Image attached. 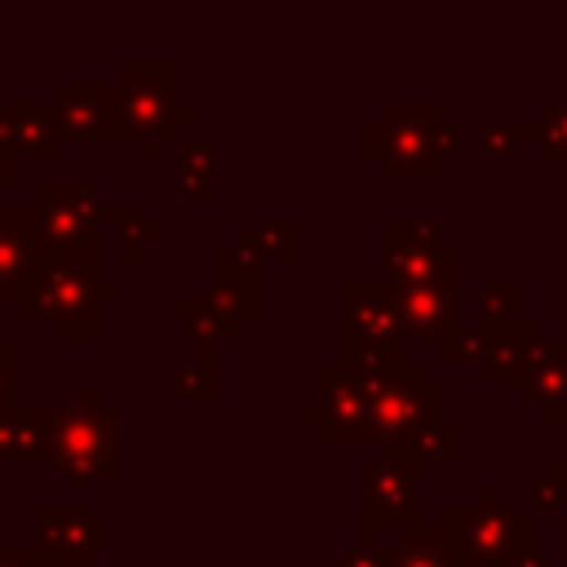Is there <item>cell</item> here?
I'll return each instance as SVG.
<instances>
[{
  "label": "cell",
  "instance_id": "obj_40",
  "mask_svg": "<svg viewBox=\"0 0 567 567\" xmlns=\"http://www.w3.org/2000/svg\"><path fill=\"white\" fill-rule=\"evenodd\" d=\"M558 235H563V239H567V199H563V204H558Z\"/></svg>",
  "mask_w": 567,
  "mask_h": 567
},
{
  "label": "cell",
  "instance_id": "obj_9",
  "mask_svg": "<svg viewBox=\"0 0 567 567\" xmlns=\"http://www.w3.org/2000/svg\"><path fill=\"white\" fill-rule=\"evenodd\" d=\"M297 412L319 425L323 443H377L368 381L341 354L319 363V399H306Z\"/></svg>",
  "mask_w": 567,
  "mask_h": 567
},
{
  "label": "cell",
  "instance_id": "obj_35",
  "mask_svg": "<svg viewBox=\"0 0 567 567\" xmlns=\"http://www.w3.org/2000/svg\"><path fill=\"white\" fill-rule=\"evenodd\" d=\"M40 549L22 540H0V567H40Z\"/></svg>",
  "mask_w": 567,
  "mask_h": 567
},
{
  "label": "cell",
  "instance_id": "obj_34",
  "mask_svg": "<svg viewBox=\"0 0 567 567\" xmlns=\"http://www.w3.org/2000/svg\"><path fill=\"white\" fill-rule=\"evenodd\" d=\"M177 190H182L186 199H199V204H217V195H221V182H217V177H195V173H182V177H177Z\"/></svg>",
  "mask_w": 567,
  "mask_h": 567
},
{
  "label": "cell",
  "instance_id": "obj_1",
  "mask_svg": "<svg viewBox=\"0 0 567 567\" xmlns=\"http://www.w3.org/2000/svg\"><path fill=\"white\" fill-rule=\"evenodd\" d=\"M439 527L456 549L461 567H545V527L523 518L518 496L501 483H483L474 501H447Z\"/></svg>",
  "mask_w": 567,
  "mask_h": 567
},
{
  "label": "cell",
  "instance_id": "obj_7",
  "mask_svg": "<svg viewBox=\"0 0 567 567\" xmlns=\"http://www.w3.org/2000/svg\"><path fill=\"white\" fill-rule=\"evenodd\" d=\"M341 306H346V319H341V359L368 377V372H381L390 363L403 359V319H399V306H394V292L390 284H372V279H346L341 284Z\"/></svg>",
  "mask_w": 567,
  "mask_h": 567
},
{
  "label": "cell",
  "instance_id": "obj_24",
  "mask_svg": "<svg viewBox=\"0 0 567 567\" xmlns=\"http://www.w3.org/2000/svg\"><path fill=\"white\" fill-rule=\"evenodd\" d=\"M478 310H483V323L487 328H514V323H523V284L518 279L487 284L478 292Z\"/></svg>",
  "mask_w": 567,
  "mask_h": 567
},
{
  "label": "cell",
  "instance_id": "obj_4",
  "mask_svg": "<svg viewBox=\"0 0 567 567\" xmlns=\"http://www.w3.org/2000/svg\"><path fill=\"white\" fill-rule=\"evenodd\" d=\"M439 120V102H381L377 115L359 124V155L377 164L385 182H434L447 164L434 146Z\"/></svg>",
  "mask_w": 567,
  "mask_h": 567
},
{
  "label": "cell",
  "instance_id": "obj_14",
  "mask_svg": "<svg viewBox=\"0 0 567 567\" xmlns=\"http://www.w3.org/2000/svg\"><path fill=\"white\" fill-rule=\"evenodd\" d=\"M53 115L62 137L75 142H106L120 137V111H115V84L102 80H62L53 97Z\"/></svg>",
  "mask_w": 567,
  "mask_h": 567
},
{
  "label": "cell",
  "instance_id": "obj_36",
  "mask_svg": "<svg viewBox=\"0 0 567 567\" xmlns=\"http://www.w3.org/2000/svg\"><path fill=\"white\" fill-rule=\"evenodd\" d=\"M142 213V204L137 199H128V195H120V199H106L102 204V221H111V226H124L128 217H137Z\"/></svg>",
  "mask_w": 567,
  "mask_h": 567
},
{
  "label": "cell",
  "instance_id": "obj_25",
  "mask_svg": "<svg viewBox=\"0 0 567 567\" xmlns=\"http://www.w3.org/2000/svg\"><path fill=\"white\" fill-rule=\"evenodd\" d=\"M221 372H217V350H195L182 368H177V390L186 399H199V403H213L221 390Z\"/></svg>",
  "mask_w": 567,
  "mask_h": 567
},
{
  "label": "cell",
  "instance_id": "obj_8",
  "mask_svg": "<svg viewBox=\"0 0 567 567\" xmlns=\"http://www.w3.org/2000/svg\"><path fill=\"white\" fill-rule=\"evenodd\" d=\"M102 204L106 195L97 182H40L35 208H40L44 248L75 252L97 266L102 261Z\"/></svg>",
  "mask_w": 567,
  "mask_h": 567
},
{
  "label": "cell",
  "instance_id": "obj_38",
  "mask_svg": "<svg viewBox=\"0 0 567 567\" xmlns=\"http://www.w3.org/2000/svg\"><path fill=\"white\" fill-rule=\"evenodd\" d=\"M18 159H22V155L0 142V182H13V177H18Z\"/></svg>",
  "mask_w": 567,
  "mask_h": 567
},
{
  "label": "cell",
  "instance_id": "obj_19",
  "mask_svg": "<svg viewBox=\"0 0 567 567\" xmlns=\"http://www.w3.org/2000/svg\"><path fill=\"white\" fill-rule=\"evenodd\" d=\"M49 461V421L44 403H4L0 408V465Z\"/></svg>",
  "mask_w": 567,
  "mask_h": 567
},
{
  "label": "cell",
  "instance_id": "obj_30",
  "mask_svg": "<svg viewBox=\"0 0 567 567\" xmlns=\"http://www.w3.org/2000/svg\"><path fill=\"white\" fill-rule=\"evenodd\" d=\"M323 567H394V540H354Z\"/></svg>",
  "mask_w": 567,
  "mask_h": 567
},
{
  "label": "cell",
  "instance_id": "obj_12",
  "mask_svg": "<svg viewBox=\"0 0 567 567\" xmlns=\"http://www.w3.org/2000/svg\"><path fill=\"white\" fill-rule=\"evenodd\" d=\"M199 297L230 328L244 332V323H252L261 315V270H257V257L239 239H221L217 244V275H213V284Z\"/></svg>",
  "mask_w": 567,
  "mask_h": 567
},
{
  "label": "cell",
  "instance_id": "obj_11",
  "mask_svg": "<svg viewBox=\"0 0 567 567\" xmlns=\"http://www.w3.org/2000/svg\"><path fill=\"white\" fill-rule=\"evenodd\" d=\"M120 532L89 501H44L35 505V549L44 563H93L102 545H115Z\"/></svg>",
  "mask_w": 567,
  "mask_h": 567
},
{
  "label": "cell",
  "instance_id": "obj_27",
  "mask_svg": "<svg viewBox=\"0 0 567 567\" xmlns=\"http://www.w3.org/2000/svg\"><path fill=\"white\" fill-rule=\"evenodd\" d=\"M492 332H496V328H487L483 319H478V323H461V328H452V332L439 341V359H447V363L483 359L487 346H492Z\"/></svg>",
  "mask_w": 567,
  "mask_h": 567
},
{
  "label": "cell",
  "instance_id": "obj_6",
  "mask_svg": "<svg viewBox=\"0 0 567 567\" xmlns=\"http://www.w3.org/2000/svg\"><path fill=\"white\" fill-rule=\"evenodd\" d=\"M368 399H372V430L377 443H421L443 421V385L421 372L416 359H399L381 372H368Z\"/></svg>",
  "mask_w": 567,
  "mask_h": 567
},
{
  "label": "cell",
  "instance_id": "obj_31",
  "mask_svg": "<svg viewBox=\"0 0 567 567\" xmlns=\"http://www.w3.org/2000/svg\"><path fill=\"white\" fill-rule=\"evenodd\" d=\"M159 239V221H151V217H128L124 226H115V257L120 261H137V252L146 248V244H155Z\"/></svg>",
  "mask_w": 567,
  "mask_h": 567
},
{
  "label": "cell",
  "instance_id": "obj_13",
  "mask_svg": "<svg viewBox=\"0 0 567 567\" xmlns=\"http://www.w3.org/2000/svg\"><path fill=\"white\" fill-rule=\"evenodd\" d=\"M40 257H44V230L35 199H0V301H18Z\"/></svg>",
  "mask_w": 567,
  "mask_h": 567
},
{
  "label": "cell",
  "instance_id": "obj_2",
  "mask_svg": "<svg viewBox=\"0 0 567 567\" xmlns=\"http://www.w3.org/2000/svg\"><path fill=\"white\" fill-rule=\"evenodd\" d=\"M120 297V284L106 279L93 261L75 252H53L44 248L40 266L27 275L13 310L22 323H53L62 341H97L102 306Z\"/></svg>",
  "mask_w": 567,
  "mask_h": 567
},
{
  "label": "cell",
  "instance_id": "obj_23",
  "mask_svg": "<svg viewBox=\"0 0 567 567\" xmlns=\"http://www.w3.org/2000/svg\"><path fill=\"white\" fill-rule=\"evenodd\" d=\"M177 323H182V332L190 337L195 350H217V346H226V341L239 337V328H230L204 297H186V301H177Z\"/></svg>",
  "mask_w": 567,
  "mask_h": 567
},
{
  "label": "cell",
  "instance_id": "obj_33",
  "mask_svg": "<svg viewBox=\"0 0 567 567\" xmlns=\"http://www.w3.org/2000/svg\"><path fill=\"white\" fill-rule=\"evenodd\" d=\"M18 403V346L0 341V408Z\"/></svg>",
  "mask_w": 567,
  "mask_h": 567
},
{
  "label": "cell",
  "instance_id": "obj_3",
  "mask_svg": "<svg viewBox=\"0 0 567 567\" xmlns=\"http://www.w3.org/2000/svg\"><path fill=\"white\" fill-rule=\"evenodd\" d=\"M115 416L120 408L102 394L97 381H80L66 403H44L49 421V461L66 483H115Z\"/></svg>",
  "mask_w": 567,
  "mask_h": 567
},
{
  "label": "cell",
  "instance_id": "obj_15",
  "mask_svg": "<svg viewBox=\"0 0 567 567\" xmlns=\"http://www.w3.org/2000/svg\"><path fill=\"white\" fill-rule=\"evenodd\" d=\"M390 284V279H385ZM403 332L421 341H443L452 328H461V275L434 279V284H390Z\"/></svg>",
  "mask_w": 567,
  "mask_h": 567
},
{
  "label": "cell",
  "instance_id": "obj_18",
  "mask_svg": "<svg viewBox=\"0 0 567 567\" xmlns=\"http://www.w3.org/2000/svg\"><path fill=\"white\" fill-rule=\"evenodd\" d=\"M518 399L532 403L549 425H567V337H549L545 354L523 377Z\"/></svg>",
  "mask_w": 567,
  "mask_h": 567
},
{
  "label": "cell",
  "instance_id": "obj_10",
  "mask_svg": "<svg viewBox=\"0 0 567 567\" xmlns=\"http://www.w3.org/2000/svg\"><path fill=\"white\" fill-rule=\"evenodd\" d=\"M381 261L390 284H434L461 275V244L447 239L434 221H381L377 226Z\"/></svg>",
  "mask_w": 567,
  "mask_h": 567
},
{
  "label": "cell",
  "instance_id": "obj_37",
  "mask_svg": "<svg viewBox=\"0 0 567 567\" xmlns=\"http://www.w3.org/2000/svg\"><path fill=\"white\" fill-rule=\"evenodd\" d=\"M540 474H545V478L563 492V501H567V443L558 447V456H554V461H545V470H540Z\"/></svg>",
  "mask_w": 567,
  "mask_h": 567
},
{
  "label": "cell",
  "instance_id": "obj_32",
  "mask_svg": "<svg viewBox=\"0 0 567 567\" xmlns=\"http://www.w3.org/2000/svg\"><path fill=\"white\" fill-rule=\"evenodd\" d=\"M177 164H182V173L217 177L221 173V151H217V142H182L177 146Z\"/></svg>",
  "mask_w": 567,
  "mask_h": 567
},
{
  "label": "cell",
  "instance_id": "obj_22",
  "mask_svg": "<svg viewBox=\"0 0 567 567\" xmlns=\"http://www.w3.org/2000/svg\"><path fill=\"white\" fill-rule=\"evenodd\" d=\"M394 567H461L439 523H416L394 540Z\"/></svg>",
  "mask_w": 567,
  "mask_h": 567
},
{
  "label": "cell",
  "instance_id": "obj_29",
  "mask_svg": "<svg viewBox=\"0 0 567 567\" xmlns=\"http://www.w3.org/2000/svg\"><path fill=\"white\" fill-rule=\"evenodd\" d=\"M518 142H523V124H514V120H483L478 124V146L492 164H509L518 155Z\"/></svg>",
  "mask_w": 567,
  "mask_h": 567
},
{
  "label": "cell",
  "instance_id": "obj_28",
  "mask_svg": "<svg viewBox=\"0 0 567 567\" xmlns=\"http://www.w3.org/2000/svg\"><path fill=\"white\" fill-rule=\"evenodd\" d=\"M416 452H421L425 465H456L461 452H465V430H461L456 421H439V425L416 443Z\"/></svg>",
  "mask_w": 567,
  "mask_h": 567
},
{
  "label": "cell",
  "instance_id": "obj_39",
  "mask_svg": "<svg viewBox=\"0 0 567 567\" xmlns=\"http://www.w3.org/2000/svg\"><path fill=\"white\" fill-rule=\"evenodd\" d=\"M545 567H567V540H563V545H558V554H554V558H549V563H545Z\"/></svg>",
  "mask_w": 567,
  "mask_h": 567
},
{
  "label": "cell",
  "instance_id": "obj_17",
  "mask_svg": "<svg viewBox=\"0 0 567 567\" xmlns=\"http://www.w3.org/2000/svg\"><path fill=\"white\" fill-rule=\"evenodd\" d=\"M0 142L13 146L18 155H35V159H58V115L53 102H0Z\"/></svg>",
  "mask_w": 567,
  "mask_h": 567
},
{
  "label": "cell",
  "instance_id": "obj_16",
  "mask_svg": "<svg viewBox=\"0 0 567 567\" xmlns=\"http://www.w3.org/2000/svg\"><path fill=\"white\" fill-rule=\"evenodd\" d=\"M545 346H549V337L532 319H523L514 328H496L487 354L478 359V372H483L487 385H523V377L536 368V359L545 354Z\"/></svg>",
  "mask_w": 567,
  "mask_h": 567
},
{
  "label": "cell",
  "instance_id": "obj_20",
  "mask_svg": "<svg viewBox=\"0 0 567 567\" xmlns=\"http://www.w3.org/2000/svg\"><path fill=\"white\" fill-rule=\"evenodd\" d=\"M235 239L257 257V252H270L279 261H297L301 257V226L288 221V217H244L235 226Z\"/></svg>",
  "mask_w": 567,
  "mask_h": 567
},
{
  "label": "cell",
  "instance_id": "obj_5",
  "mask_svg": "<svg viewBox=\"0 0 567 567\" xmlns=\"http://www.w3.org/2000/svg\"><path fill=\"white\" fill-rule=\"evenodd\" d=\"M111 84H115L120 137H133L137 155L155 159L159 142H168L186 120L182 66L173 58H120Z\"/></svg>",
  "mask_w": 567,
  "mask_h": 567
},
{
  "label": "cell",
  "instance_id": "obj_21",
  "mask_svg": "<svg viewBox=\"0 0 567 567\" xmlns=\"http://www.w3.org/2000/svg\"><path fill=\"white\" fill-rule=\"evenodd\" d=\"M523 137L540 142V155L558 164V173L567 177V80L558 84L554 97L540 102V111L532 120H523Z\"/></svg>",
  "mask_w": 567,
  "mask_h": 567
},
{
  "label": "cell",
  "instance_id": "obj_26",
  "mask_svg": "<svg viewBox=\"0 0 567 567\" xmlns=\"http://www.w3.org/2000/svg\"><path fill=\"white\" fill-rule=\"evenodd\" d=\"M518 505L523 509H532V523L536 527H558L563 523V509H567V501H563V492L545 478V474H536V478H527V483H518Z\"/></svg>",
  "mask_w": 567,
  "mask_h": 567
}]
</instances>
